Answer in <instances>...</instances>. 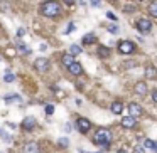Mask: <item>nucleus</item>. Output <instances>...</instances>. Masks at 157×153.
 Listing matches in <instances>:
<instances>
[{
	"label": "nucleus",
	"instance_id": "nucleus-34",
	"mask_svg": "<svg viewBox=\"0 0 157 153\" xmlns=\"http://www.w3.org/2000/svg\"><path fill=\"white\" fill-rule=\"evenodd\" d=\"M152 101H154V103H157V89H155V91H152Z\"/></svg>",
	"mask_w": 157,
	"mask_h": 153
},
{
	"label": "nucleus",
	"instance_id": "nucleus-4",
	"mask_svg": "<svg viewBox=\"0 0 157 153\" xmlns=\"http://www.w3.org/2000/svg\"><path fill=\"white\" fill-rule=\"evenodd\" d=\"M133 49H135V46H133V42H130V40H122V42L118 44L120 54H132Z\"/></svg>",
	"mask_w": 157,
	"mask_h": 153
},
{
	"label": "nucleus",
	"instance_id": "nucleus-8",
	"mask_svg": "<svg viewBox=\"0 0 157 153\" xmlns=\"http://www.w3.org/2000/svg\"><path fill=\"white\" fill-rule=\"evenodd\" d=\"M135 124H137V118H133V116H123L122 118L123 128H135Z\"/></svg>",
	"mask_w": 157,
	"mask_h": 153
},
{
	"label": "nucleus",
	"instance_id": "nucleus-28",
	"mask_svg": "<svg viewBox=\"0 0 157 153\" xmlns=\"http://www.w3.org/2000/svg\"><path fill=\"white\" fill-rule=\"evenodd\" d=\"M46 113H47V115H52V113H54V106H52V104H47V106H46Z\"/></svg>",
	"mask_w": 157,
	"mask_h": 153
},
{
	"label": "nucleus",
	"instance_id": "nucleus-27",
	"mask_svg": "<svg viewBox=\"0 0 157 153\" xmlns=\"http://www.w3.org/2000/svg\"><path fill=\"white\" fill-rule=\"evenodd\" d=\"M108 32H110V34H118V27H117V26H110V27H108Z\"/></svg>",
	"mask_w": 157,
	"mask_h": 153
},
{
	"label": "nucleus",
	"instance_id": "nucleus-20",
	"mask_svg": "<svg viewBox=\"0 0 157 153\" xmlns=\"http://www.w3.org/2000/svg\"><path fill=\"white\" fill-rule=\"evenodd\" d=\"M123 12H135V2H128L122 7Z\"/></svg>",
	"mask_w": 157,
	"mask_h": 153
},
{
	"label": "nucleus",
	"instance_id": "nucleus-17",
	"mask_svg": "<svg viewBox=\"0 0 157 153\" xmlns=\"http://www.w3.org/2000/svg\"><path fill=\"white\" fill-rule=\"evenodd\" d=\"M15 46H17V49L22 52V54H30V49L24 42H22V40H17V42H15Z\"/></svg>",
	"mask_w": 157,
	"mask_h": 153
},
{
	"label": "nucleus",
	"instance_id": "nucleus-29",
	"mask_svg": "<svg viewBox=\"0 0 157 153\" xmlns=\"http://www.w3.org/2000/svg\"><path fill=\"white\" fill-rule=\"evenodd\" d=\"M106 17L110 19V20H117V15L113 12H106Z\"/></svg>",
	"mask_w": 157,
	"mask_h": 153
},
{
	"label": "nucleus",
	"instance_id": "nucleus-3",
	"mask_svg": "<svg viewBox=\"0 0 157 153\" xmlns=\"http://www.w3.org/2000/svg\"><path fill=\"white\" fill-rule=\"evenodd\" d=\"M135 27L140 34H149L152 30V22L149 20V19H140V20H137Z\"/></svg>",
	"mask_w": 157,
	"mask_h": 153
},
{
	"label": "nucleus",
	"instance_id": "nucleus-38",
	"mask_svg": "<svg viewBox=\"0 0 157 153\" xmlns=\"http://www.w3.org/2000/svg\"><path fill=\"white\" fill-rule=\"evenodd\" d=\"M80 153H88V152H86V150H80Z\"/></svg>",
	"mask_w": 157,
	"mask_h": 153
},
{
	"label": "nucleus",
	"instance_id": "nucleus-31",
	"mask_svg": "<svg viewBox=\"0 0 157 153\" xmlns=\"http://www.w3.org/2000/svg\"><path fill=\"white\" fill-rule=\"evenodd\" d=\"M59 145H61V146H68V145H69V141L66 140V138H61V140H59Z\"/></svg>",
	"mask_w": 157,
	"mask_h": 153
},
{
	"label": "nucleus",
	"instance_id": "nucleus-32",
	"mask_svg": "<svg viewBox=\"0 0 157 153\" xmlns=\"http://www.w3.org/2000/svg\"><path fill=\"white\" fill-rule=\"evenodd\" d=\"M17 35H19V37H22V35H26V29H22V27H20V29L17 30Z\"/></svg>",
	"mask_w": 157,
	"mask_h": 153
},
{
	"label": "nucleus",
	"instance_id": "nucleus-12",
	"mask_svg": "<svg viewBox=\"0 0 157 153\" xmlns=\"http://www.w3.org/2000/svg\"><path fill=\"white\" fill-rule=\"evenodd\" d=\"M68 71L71 72L73 76H80L81 72H83V68H81V64H78V62H73L71 66H68Z\"/></svg>",
	"mask_w": 157,
	"mask_h": 153
},
{
	"label": "nucleus",
	"instance_id": "nucleus-24",
	"mask_svg": "<svg viewBox=\"0 0 157 153\" xmlns=\"http://www.w3.org/2000/svg\"><path fill=\"white\" fill-rule=\"evenodd\" d=\"M149 12H150V15L157 17V2H152V4L149 5Z\"/></svg>",
	"mask_w": 157,
	"mask_h": 153
},
{
	"label": "nucleus",
	"instance_id": "nucleus-36",
	"mask_svg": "<svg viewBox=\"0 0 157 153\" xmlns=\"http://www.w3.org/2000/svg\"><path fill=\"white\" fill-rule=\"evenodd\" d=\"M64 2H66V4H68V5H71V4H74V2H73V0H64Z\"/></svg>",
	"mask_w": 157,
	"mask_h": 153
},
{
	"label": "nucleus",
	"instance_id": "nucleus-26",
	"mask_svg": "<svg viewBox=\"0 0 157 153\" xmlns=\"http://www.w3.org/2000/svg\"><path fill=\"white\" fill-rule=\"evenodd\" d=\"M73 30H74V24H68V27H66V30H64V34H71Z\"/></svg>",
	"mask_w": 157,
	"mask_h": 153
},
{
	"label": "nucleus",
	"instance_id": "nucleus-39",
	"mask_svg": "<svg viewBox=\"0 0 157 153\" xmlns=\"http://www.w3.org/2000/svg\"><path fill=\"white\" fill-rule=\"evenodd\" d=\"M113 2H117V0H113Z\"/></svg>",
	"mask_w": 157,
	"mask_h": 153
},
{
	"label": "nucleus",
	"instance_id": "nucleus-35",
	"mask_svg": "<svg viewBox=\"0 0 157 153\" xmlns=\"http://www.w3.org/2000/svg\"><path fill=\"white\" fill-rule=\"evenodd\" d=\"M135 153H144V148H140V146H139V148H135Z\"/></svg>",
	"mask_w": 157,
	"mask_h": 153
},
{
	"label": "nucleus",
	"instance_id": "nucleus-2",
	"mask_svg": "<svg viewBox=\"0 0 157 153\" xmlns=\"http://www.w3.org/2000/svg\"><path fill=\"white\" fill-rule=\"evenodd\" d=\"M93 143L100 145V146H103V148H108L110 143H111V133L108 131L106 128L96 130V133H95V136H93Z\"/></svg>",
	"mask_w": 157,
	"mask_h": 153
},
{
	"label": "nucleus",
	"instance_id": "nucleus-11",
	"mask_svg": "<svg viewBox=\"0 0 157 153\" xmlns=\"http://www.w3.org/2000/svg\"><path fill=\"white\" fill-rule=\"evenodd\" d=\"M111 113L113 115H122V111H123V103L122 101H113L111 103V106H110Z\"/></svg>",
	"mask_w": 157,
	"mask_h": 153
},
{
	"label": "nucleus",
	"instance_id": "nucleus-37",
	"mask_svg": "<svg viewBox=\"0 0 157 153\" xmlns=\"http://www.w3.org/2000/svg\"><path fill=\"white\" fill-rule=\"evenodd\" d=\"M117 153H127V152H125V150H122V148H120V150H118V152H117Z\"/></svg>",
	"mask_w": 157,
	"mask_h": 153
},
{
	"label": "nucleus",
	"instance_id": "nucleus-6",
	"mask_svg": "<svg viewBox=\"0 0 157 153\" xmlns=\"http://www.w3.org/2000/svg\"><path fill=\"white\" fill-rule=\"evenodd\" d=\"M34 68L37 69V71L46 72L47 69H49V61H47L46 57H39V59H36V61H34Z\"/></svg>",
	"mask_w": 157,
	"mask_h": 153
},
{
	"label": "nucleus",
	"instance_id": "nucleus-10",
	"mask_svg": "<svg viewBox=\"0 0 157 153\" xmlns=\"http://www.w3.org/2000/svg\"><path fill=\"white\" fill-rule=\"evenodd\" d=\"M39 152H41V148H39V145L36 141H30V143H27L24 146V153H39Z\"/></svg>",
	"mask_w": 157,
	"mask_h": 153
},
{
	"label": "nucleus",
	"instance_id": "nucleus-18",
	"mask_svg": "<svg viewBox=\"0 0 157 153\" xmlns=\"http://www.w3.org/2000/svg\"><path fill=\"white\" fill-rule=\"evenodd\" d=\"M98 56H100L102 59L108 57V56H110V49H108V47H105V46H100V47H98Z\"/></svg>",
	"mask_w": 157,
	"mask_h": 153
},
{
	"label": "nucleus",
	"instance_id": "nucleus-23",
	"mask_svg": "<svg viewBox=\"0 0 157 153\" xmlns=\"http://www.w3.org/2000/svg\"><path fill=\"white\" fill-rule=\"evenodd\" d=\"M0 136H2V140L5 141V143H12V138H10V135L7 131H4V130H0Z\"/></svg>",
	"mask_w": 157,
	"mask_h": 153
},
{
	"label": "nucleus",
	"instance_id": "nucleus-9",
	"mask_svg": "<svg viewBox=\"0 0 157 153\" xmlns=\"http://www.w3.org/2000/svg\"><path fill=\"white\" fill-rule=\"evenodd\" d=\"M22 128H24V130H34V128H36V118H32V116L24 118V121H22Z\"/></svg>",
	"mask_w": 157,
	"mask_h": 153
},
{
	"label": "nucleus",
	"instance_id": "nucleus-1",
	"mask_svg": "<svg viewBox=\"0 0 157 153\" xmlns=\"http://www.w3.org/2000/svg\"><path fill=\"white\" fill-rule=\"evenodd\" d=\"M41 14L44 17H58L61 14V5L56 0H47L41 5Z\"/></svg>",
	"mask_w": 157,
	"mask_h": 153
},
{
	"label": "nucleus",
	"instance_id": "nucleus-33",
	"mask_svg": "<svg viewBox=\"0 0 157 153\" xmlns=\"http://www.w3.org/2000/svg\"><path fill=\"white\" fill-rule=\"evenodd\" d=\"M63 130H64V131H66V133H69V131H71V124H64V126H63Z\"/></svg>",
	"mask_w": 157,
	"mask_h": 153
},
{
	"label": "nucleus",
	"instance_id": "nucleus-14",
	"mask_svg": "<svg viewBox=\"0 0 157 153\" xmlns=\"http://www.w3.org/2000/svg\"><path fill=\"white\" fill-rule=\"evenodd\" d=\"M135 93L139 94V96H145V94H147V84H145V82H137Z\"/></svg>",
	"mask_w": 157,
	"mask_h": 153
},
{
	"label": "nucleus",
	"instance_id": "nucleus-22",
	"mask_svg": "<svg viewBox=\"0 0 157 153\" xmlns=\"http://www.w3.org/2000/svg\"><path fill=\"white\" fill-rule=\"evenodd\" d=\"M5 103H12V101H17V103H20V98H19L17 94H7L5 96Z\"/></svg>",
	"mask_w": 157,
	"mask_h": 153
},
{
	"label": "nucleus",
	"instance_id": "nucleus-7",
	"mask_svg": "<svg viewBox=\"0 0 157 153\" xmlns=\"http://www.w3.org/2000/svg\"><path fill=\"white\" fill-rule=\"evenodd\" d=\"M128 111H130V116H133V118H139V116H142V113H144L142 106L137 104V103H130V104H128Z\"/></svg>",
	"mask_w": 157,
	"mask_h": 153
},
{
	"label": "nucleus",
	"instance_id": "nucleus-30",
	"mask_svg": "<svg viewBox=\"0 0 157 153\" xmlns=\"http://www.w3.org/2000/svg\"><path fill=\"white\" fill-rule=\"evenodd\" d=\"M89 2H91L93 7H100V5H102V0H89Z\"/></svg>",
	"mask_w": 157,
	"mask_h": 153
},
{
	"label": "nucleus",
	"instance_id": "nucleus-5",
	"mask_svg": "<svg viewBox=\"0 0 157 153\" xmlns=\"http://www.w3.org/2000/svg\"><path fill=\"white\" fill-rule=\"evenodd\" d=\"M76 128H78L80 133H88L89 130H91V123H89V119H86V118H78Z\"/></svg>",
	"mask_w": 157,
	"mask_h": 153
},
{
	"label": "nucleus",
	"instance_id": "nucleus-15",
	"mask_svg": "<svg viewBox=\"0 0 157 153\" xmlns=\"http://www.w3.org/2000/svg\"><path fill=\"white\" fill-rule=\"evenodd\" d=\"M73 57H74V56H71V54L63 56V57H61V62H63V66H66V68H68V66H71V64L74 62V59H73Z\"/></svg>",
	"mask_w": 157,
	"mask_h": 153
},
{
	"label": "nucleus",
	"instance_id": "nucleus-16",
	"mask_svg": "<svg viewBox=\"0 0 157 153\" xmlns=\"http://www.w3.org/2000/svg\"><path fill=\"white\" fill-rule=\"evenodd\" d=\"M81 42L85 44V46H89V44H93V42H95V34H93V32H89V34H86L85 37L81 39Z\"/></svg>",
	"mask_w": 157,
	"mask_h": 153
},
{
	"label": "nucleus",
	"instance_id": "nucleus-21",
	"mask_svg": "<svg viewBox=\"0 0 157 153\" xmlns=\"http://www.w3.org/2000/svg\"><path fill=\"white\" fill-rule=\"evenodd\" d=\"M69 54H71V56L81 54V46H78V44H73V46L69 47Z\"/></svg>",
	"mask_w": 157,
	"mask_h": 153
},
{
	"label": "nucleus",
	"instance_id": "nucleus-19",
	"mask_svg": "<svg viewBox=\"0 0 157 153\" xmlns=\"http://www.w3.org/2000/svg\"><path fill=\"white\" fill-rule=\"evenodd\" d=\"M144 146H145V148H149V150H154V152L157 153V143H155V141H152V140H149V138H147V140H144Z\"/></svg>",
	"mask_w": 157,
	"mask_h": 153
},
{
	"label": "nucleus",
	"instance_id": "nucleus-25",
	"mask_svg": "<svg viewBox=\"0 0 157 153\" xmlns=\"http://www.w3.org/2000/svg\"><path fill=\"white\" fill-rule=\"evenodd\" d=\"M14 79H15V76L10 74V69H7V74H5V82H12Z\"/></svg>",
	"mask_w": 157,
	"mask_h": 153
},
{
	"label": "nucleus",
	"instance_id": "nucleus-13",
	"mask_svg": "<svg viewBox=\"0 0 157 153\" xmlns=\"http://www.w3.org/2000/svg\"><path fill=\"white\" fill-rule=\"evenodd\" d=\"M145 77H149V79H157V68H154V66H147L144 71Z\"/></svg>",
	"mask_w": 157,
	"mask_h": 153
}]
</instances>
